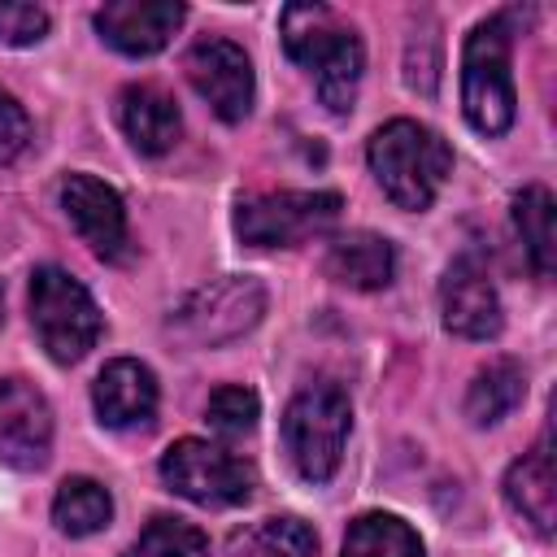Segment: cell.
<instances>
[{
	"instance_id": "obj_9",
	"label": "cell",
	"mask_w": 557,
	"mask_h": 557,
	"mask_svg": "<svg viewBox=\"0 0 557 557\" xmlns=\"http://www.w3.org/2000/svg\"><path fill=\"white\" fill-rule=\"evenodd\" d=\"M61 209L74 222V231L83 235V244L109 261L122 265L131 261V226H126V205L122 196L96 178V174H65L61 183Z\"/></svg>"
},
{
	"instance_id": "obj_12",
	"label": "cell",
	"mask_w": 557,
	"mask_h": 557,
	"mask_svg": "<svg viewBox=\"0 0 557 557\" xmlns=\"http://www.w3.org/2000/svg\"><path fill=\"white\" fill-rule=\"evenodd\" d=\"M440 313H444V326L461 339H492L500 335V296L487 278V270L474 261V257H457L448 270H444V283H440Z\"/></svg>"
},
{
	"instance_id": "obj_8",
	"label": "cell",
	"mask_w": 557,
	"mask_h": 557,
	"mask_svg": "<svg viewBox=\"0 0 557 557\" xmlns=\"http://www.w3.org/2000/svg\"><path fill=\"white\" fill-rule=\"evenodd\" d=\"M339 191H261L239 200L235 235L252 248H292L313 235H326L339 222Z\"/></svg>"
},
{
	"instance_id": "obj_7",
	"label": "cell",
	"mask_w": 557,
	"mask_h": 557,
	"mask_svg": "<svg viewBox=\"0 0 557 557\" xmlns=\"http://www.w3.org/2000/svg\"><path fill=\"white\" fill-rule=\"evenodd\" d=\"M161 479L170 483V492H178L191 505H209V509H226V505H244L257 487V470L252 461H244L239 453L209 444V440H174L161 457Z\"/></svg>"
},
{
	"instance_id": "obj_25",
	"label": "cell",
	"mask_w": 557,
	"mask_h": 557,
	"mask_svg": "<svg viewBox=\"0 0 557 557\" xmlns=\"http://www.w3.org/2000/svg\"><path fill=\"white\" fill-rule=\"evenodd\" d=\"M48 35V9L22 4V0H0V44L26 48Z\"/></svg>"
},
{
	"instance_id": "obj_13",
	"label": "cell",
	"mask_w": 557,
	"mask_h": 557,
	"mask_svg": "<svg viewBox=\"0 0 557 557\" xmlns=\"http://www.w3.org/2000/svg\"><path fill=\"white\" fill-rule=\"evenodd\" d=\"M183 17L187 9L174 0H109L104 9H96V30L126 57H152L174 39Z\"/></svg>"
},
{
	"instance_id": "obj_18",
	"label": "cell",
	"mask_w": 557,
	"mask_h": 557,
	"mask_svg": "<svg viewBox=\"0 0 557 557\" xmlns=\"http://www.w3.org/2000/svg\"><path fill=\"white\" fill-rule=\"evenodd\" d=\"M522 396H527V374H522V366H518L513 357H496V361H487V366L470 379V387H466V418H470L474 426H492V422L509 418V413L522 405Z\"/></svg>"
},
{
	"instance_id": "obj_14",
	"label": "cell",
	"mask_w": 557,
	"mask_h": 557,
	"mask_svg": "<svg viewBox=\"0 0 557 557\" xmlns=\"http://www.w3.org/2000/svg\"><path fill=\"white\" fill-rule=\"evenodd\" d=\"M157 374L135 361V357H117L109 361L96 383H91V405H96V418L113 431H126V426H148L152 413H157Z\"/></svg>"
},
{
	"instance_id": "obj_22",
	"label": "cell",
	"mask_w": 557,
	"mask_h": 557,
	"mask_svg": "<svg viewBox=\"0 0 557 557\" xmlns=\"http://www.w3.org/2000/svg\"><path fill=\"white\" fill-rule=\"evenodd\" d=\"M122 557H209V540L200 527L170 518V513H157Z\"/></svg>"
},
{
	"instance_id": "obj_5",
	"label": "cell",
	"mask_w": 557,
	"mask_h": 557,
	"mask_svg": "<svg viewBox=\"0 0 557 557\" xmlns=\"http://www.w3.org/2000/svg\"><path fill=\"white\" fill-rule=\"evenodd\" d=\"M30 326L44 352L61 366L87 357L100 339V309L91 292L61 265H39L30 274Z\"/></svg>"
},
{
	"instance_id": "obj_23",
	"label": "cell",
	"mask_w": 557,
	"mask_h": 557,
	"mask_svg": "<svg viewBox=\"0 0 557 557\" xmlns=\"http://www.w3.org/2000/svg\"><path fill=\"white\" fill-rule=\"evenodd\" d=\"M239 544H244L248 557H318V535H313V527L300 522V518H292V513L257 522Z\"/></svg>"
},
{
	"instance_id": "obj_16",
	"label": "cell",
	"mask_w": 557,
	"mask_h": 557,
	"mask_svg": "<svg viewBox=\"0 0 557 557\" xmlns=\"http://www.w3.org/2000/svg\"><path fill=\"white\" fill-rule=\"evenodd\" d=\"M505 500H509V509L535 535H553V522H557V474H553L548 435H540L535 448L522 453L509 466V474H505Z\"/></svg>"
},
{
	"instance_id": "obj_24",
	"label": "cell",
	"mask_w": 557,
	"mask_h": 557,
	"mask_svg": "<svg viewBox=\"0 0 557 557\" xmlns=\"http://www.w3.org/2000/svg\"><path fill=\"white\" fill-rule=\"evenodd\" d=\"M205 418H209V426H213L218 435H248V431L257 426V418H261V400H257L252 387L226 383V387H218V392L209 396Z\"/></svg>"
},
{
	"instance_id": "obj_6",
	"label": "cell",
	"mask_w": 557,
	"mask_h": 557,
	"mask_svg": "<svg viewBox=\"0 0 557 557\" xmlns=\"http://www.w3.org/2000/svg\"><path fill=\"white\" fill-rule=\"evenodd\" d=\"M265 313V287L252 274H226L209 287H196L174 313L170 331L191 348H218L248 335Z\"/></svg>"
},
{
	"instance_id": "obj_27",
	"label": "cell",
	"mask_w": 557,
	"mask_h": 557,
	"mask_svg": "<svg viewBox=\"0 0 557 557\" xmlns=\"http://www.w3.org/2000/svg\"><path fill=\"white\" fill-rule=\"evenodd\" d=\"M0 322H4V287H0Z\"/></svg>"
},
{
	"instance_id": "obj_10",
	"label": "cell",
	"mask_w": 557,
	"mask_h": 557,
	"mask_svg": "<svg viewBox=\"0 0 557 557\" xmlns=\"http://www.w3.org/2000/svg\"><path fill=\"white\" fill-rule=\"evenodd\" d=\"M183 74L196 87V96L222 117V122H244L252 109V61L239 44L231 39H200L183 57Z\"/></svg>"
},
{
	"instance_id": "obj_1",
	"label": "cell",
	"mask_w": 557,
	"mask_h": 557,
	"mask_svg": "<svg viewBox=\"0 0 557 557\" xmlns=\"http://www.w3.org/2000/svg\"><path fill=\"white\" fill-rule=\"evenodd\" d=\"M278 26H283V52L300 70H309L318 100L331 113H348L357 104V87L366 70L361 35L326 4H287Z\"/></svg>"
},
{
	"instance_id": "obj_11",
	"label": "cell",
	"mask_w": 557,
	"mask_h": 557,
	"mask_svg": "<svg viewBox=\"0 0 557 557\" xmlns=\"http://www.w3.org/2000/svg\"><path fill=\"white\" fill-rule=\"evenodd\" d=\"M52 453V409L26 379H0V461L39 470Z\"/></svg>"
},
{
	"instance_id": "obj_20",
	"label": "cell",
	"mask_w": 557,
	"mask_h": 557,
	"mask_svg": "<svg viewBox=\"0 0 557 557\" xmlns=\"http://www.w3.org/2000/svg\"><path fill=\"white\" fill-rule=\"evenodd\" d=\"M344 557H426L418 531L396 513H361L348 522Z\"/></svg>"
},
{
	"instance_id": "obj_17",
	"label": "cell",
	"mask_w": 557,
	"mask_h": 557,
	"mask_svg": "<svg viewBox=\"0 0 557 557\" xmlns=\"http://www.w3.org/2000/svg\"><path fill=\"white\" fill-rule=\"evenodd\" d=\"M322 270L326 278H335L339 287H352V292H379L392 283L396 274V252L383 235L374 231H344L326 244V257H322Z\"/></svg>"
},
{
	"instance_id": "obj_15",
	"label": "cell",
	"mask_w": 557,
	"mask_h": 557,
	"mask_svg": "<svg viewBox=\"0 0 557 557\" xmlns=\"http://www.w3.org/2000/svg\"><path fill=\"white\" fill-rule=\"evenodd\" d=\"M117 122L126 131V139L144 152V157H161L178 144L183 135V117H178V104L165 87L157 83H131L122 96H117Z\"/></svg>"
},
{
	"instance_id": "obj_19",
	"label": "cell",
	"mask_w": 557,
	"mask_h": 557,
	"mask_svg": "<svg viewBox=\"0 0 557 557\" xmlns=\"http://www.w3.org/2000/svg\"><path fill=\"white\" fill-rule=\"evenodd\" d=\"M513 226H518V239L527 248V261L540 278L553 274L557 265V213H553V191L531 183L513 196Z\"/></svg>"
},
{
	"instance_id": "obj_2",
	"label": "cell",
	"mask_w": 557,
	"mask_h": 557,
	"mask_svg": "<svg viewBox=\"0 0 557 557\" xmlns=\"http://www.w3.org/2000/svg\"><path fill=\"white\" fill-rule=\"evenodd\" d=\"M366 161H370V174L383 187V196L409 213L431 209V200L440 196V187L453 174L448 139L413 117L383 122L366 144Z\"/></svg>"
},
{
	"instance_id": "obj_3",
	"label": "cell",
	"mask_w": 557,
	"mask_h": 557,
	"mask_svg": "<svg viewBox=\"0 0 557 557\" xmlns=\"http://www.w3.org/2000/svg\"><path fill=\"white\" fill-rule=\"evenodd\" d=\"M509 44H513V30H509L505 13L479 22L466 39L461 109H466V122L479 135H505L513 126L518 96H513V74H509Z\"/></svg>"
},
{
	"instance_id": "obj_21",
	"label": "cell",
	"mask_w": 557,
	"mask_h": 557,
	"mask_svg": "<svg viewBox=\"0 0 557 557\" xmlns=\"http://www.w3.org/2000/svg\"><path fill=\"white\" fill-rule=\"evenodd\" d=\"M109 518H113V496H109L104 483H96L87 474L65 479L52 496V522L65 535H96Z\"/></svg>"
},
{
	"instance_id": "obj_4",
	"label": "cell",
	"mask_w": 557,
	"mask_h": 557,
	"mask_svg": "<svg viewBox=\"0 0 557 557\" xmlns=\"http://www.w3.org/2000/svg\"><path fill=\"white\" fill-rule=\"evenodd\" d=\"M348 426H352V405H348V392L335 383H309L287 400L283 444L300 479L326 483L339 470Z\"/></svg>"
},
{
	"instance_id": "obj_26",
	"label": "cell",
	"mask_w": 557,
	"mask_h": 557,
	"mask_svg": "<svg viewBox=\"0 0 557 557\" xmlns=\"http://www.w3.org/2000/svg\"><path fill=\"white\" fill-rule=\"evenodd\" d=\"M26 144H30V117L13 100V91L0 87V165L17 161L26 152Z\"/></svg>"
}]
</instances>
